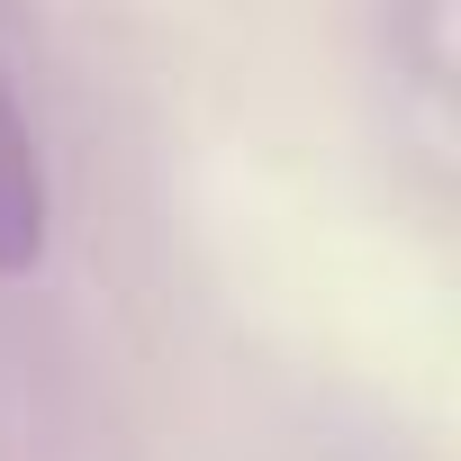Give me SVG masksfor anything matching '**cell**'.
I'll use <instances>...</instances> for the list:
<instances>
[{
	"label": "cell",
	"instance_id": "cell-1",
	"mask_svg": "<svg viewBox=\"0 0 461 461\" xmlns=\"http://www.w3.org/2000/svg\"><path fill=\"white\" fill-rule=\"evenodd\" d=\"M46 245V181H37V145L19 100L0 91V272H28Z\"/></svg>",
	"mask_w": 461,
	"mask_h": 461
}]
</instances>
